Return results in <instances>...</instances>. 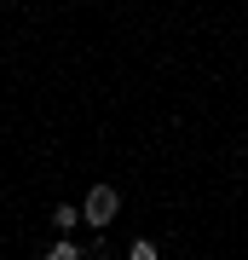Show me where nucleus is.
Returning a JSON list of instances; mask_svg holds the SVG:
<instances>
[{
    "label": "nucleus",
    "instance_id": "7ed1b4c3",
    "mask_svg": "<svg viewBox=\"0 0 248 260\" xmlns=\"http://www.w3.org/2000/svg\"><path fill=\"white\" fill-rule=\"evenodd\" d=\"M41 260H81V249H75V243H69V237H64V243H52V249H46V254H41Z\"/></svg>",
    "mask_w": 248,
    "mask_h": 260
},
{
    "label": "nucleus",
    "instance_id": "f03ea898",
    "mask_svg": "<svg viewBox=\"0 0 248 260\" xmlns=\"http://www.w3.org/2000/svg\"><path fill=\"white\" fill-rule=\"evenodd\" d=\"M81 220H87V214H81V208H69V203H58V208H52V225H64V232H69V225H81Z\"/></svg>",
    "mask_w": 248,
    "mask_h": 260
},
{
    "label": "nucleus",
    "instance_id": "f257e3e1",
    "mask_svg": "<svg viewBox=\"0 0 248 260\" xmlns=\"http://www.w3.org/2000/svg\"><path fill=\"white\" fill-rule=\"evenodd\" d=\"M81 214H87V225H110L116 214H121V197H116L110 185H92L87 203H81Z\"/></svg>",
    "mask_w": 248,
    "mask_h": 260
},
{
    "label": "nucleus",
    "instance_id": "20e7f679",
    "mask_svg": "<svg viewBox=\"0 0 248 260\" xmlns=\"http://www.w3.org/2000/svg\"><path fill=\"white\" fill-rule=\"evenodd\" d=\"M127 260H156V243H150V237H138L133 249H127Z\"/></svg>",
    "mask_w": 248,
    "mask_h": 260
}]
</instances>
